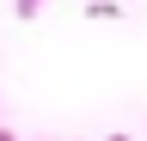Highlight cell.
<instances>
[{"label": "cell", "instance_id": "cell-1", "mask_svg": "<svg viewBox=\"0 0 147 141\" xmlns=\"http://www.w3.org/2000/svg\"><path fill=\"white\" fill-rule=\"evenodd\" d=\"M37 6H43V0H18V19H31V12H37Z\"/></svg>", "mask_w": 147, "mask_h": 141}, {"label": "cell", "instance_id": "cell-2", "mask_svg": "<svg viewBox=\"0 0 147 141\" xmlns=\"http://www.w3.org/2000/svg\"><path fill=\"white\" fill-rule=\"evenodd\" d=\"M0 141H12V135H6V129H0Z\"/></svg>", "mask_w": 147, "mask_h": 141}]
</instances>
